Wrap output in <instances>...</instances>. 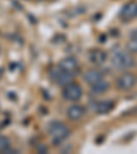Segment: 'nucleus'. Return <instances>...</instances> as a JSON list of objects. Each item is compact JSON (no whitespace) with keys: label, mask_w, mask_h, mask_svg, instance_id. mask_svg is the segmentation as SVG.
I'll list each match as a JSON object with an SVG mask.
<instances>
[{"label":"nucleus","mask_w":137,"mask_h":154,"mask_svg":"<svg viewBox=\"0 0 137 154\" xmlns=\"http://www.w3.org/2000/svg\"><path fill=\"white\" fill-rule=\"evenodd\" d=\"M48 134H49V136L52 138L54 144H59L70 135V129H69V127H67L66 124H63V122L54 121L48 127Z\"/></svg>","instance_id":"1"},{"label":"nucleus","mask_w":137,"mask_h":154,"mask_svg":"<svg viewBox=\"0 0 137 154\" xmlns=\"http://www.w3.org/2000/svg\"><path fill=\"white\" fill-rule=\"evenodd\" d=\"M112 66L118 70H124V69H129V67L134 66V58L132 57L129 52L126 51H117L112 55Z\"/></svg>","instance_id":"2"},{"label":"nucleus","mask_w":137,"mask_h":154,"mask_svg":"<svg viewBox=\"0 0 137 154\" xmlns=\"http://www.w3.org/2000/svg\"><path fill=\"white\" fill-rule=\"evenodd\" d=\"M62 96L66 100H71V102H77L81 99L82 96V88L76 83H69L64 85L63 91H62Z\"/></svg>","instance_id":"3"},{"label":"nucleus","mask_w":137,"mask_h":154,"mask_svg":"<svg viewBox=\"0 0 137 154\" xmlns=\"http://www.w3.org/2000/svg\"><path fill=\"white\" fill-rule=\"evenodd\" d=\"M51 74H52V79L56 81L58 84H62V85H66V84L71 83L74 79V73H70V72H64L62 69H52L51 70Z\"/></svg>","instance_id":"4"},{"label":"nucleus","mask_w":137,"mask_h":154,"mask_svg":"<svg viewBox=\"0 0 137 154\" xmlns=\"http://www.w3.org/2000/svg\"><path fill=\"white\" fill-rule=\"evenodd\" d=\"M134 84H136V76L133 73H129V72L121 74L118 77V80H117V87L119 90H132Z\"/></svg>","instance_id":"5"},{"label":"nucleus","mask_w":137,"mask_h":154,"mask_svg":"<svg viewBox=\"0 0 137 154\" xmlns=\"http://www.w3.org/2000/svg\"><path fill=\"white\" fill-rule=\"evenodd\" d=\"M136 11H137V3L136 2H129V3H126L122 7L119 17H121L124 22H129L130 19H133L136 17Z\"/></svg>","instance_id":"6"},{"label":"nucleus","mask_w":137,"mask_h":154,"mask_svg":"<svg viewBox=\"0 0 137 154\" xmlns=\"http://www.w3.org/2000/svg\"><path fill=\"white\" fill-rule=\"evenodd\" d=\"M85 116V107L80 105H73L67 109V117L71 120V121H80Z\"/></svg>","instance_id":"7"},{"label":"nucleus","mask_w":137,"mask_h":154,"mask_svg":"<svg viewBox=\"0 0 137 154\" xmlns=\"http://www.w3.org/2000/svg\"><path fill=\"white\" fill-rule=\"evenodd\" d=\"M89 61L96 66H102L107 61V52L103 51V50H99V48L92 50L89 54Z\"/></svg>","instance_id":"8"},{"label":"nucleus","mask_w":137,"mask_h":154,"mask_svg":"<svg viewBox=\"0 0 137 154\" xmlns=\"http://www.w3.org/2000/svg\"><path fill=\"white\" fill-rule=\"evenodd\" d=\"M59 69H62V70L64 72H70V73H74V72L78 69V62H77L76 58L73 57H67L64 58V59H62L61 63H59Z\"/></svg>","instance_id":"9"},{"label":"nucleus","mask_w":137,"mask_h":154,"mask_svg":"<svg viewBox=\"0 0 137 154\" xmlns=\"http://www.w3.org/2000/svg\"><path fill=\"white\" fill-rule=\"evenodd\" d=\"M84 80L88 84L93 85V84L99 83L100 80H103V74H102V72L96 70V69H89V70H86L85 74H84Z\"/></svg>","instance_id":"10"},{"label":"nucleus","mask_w":137,"mask_h":154,"mask_svg":"<svg viewBox=\"0 0 137 154\" xmlns=\"http://www.w3.org/2000/svg\"><path fill=\"white\" fill-rule=\"evenodd\" d=\"M112 109H114V102H111V100H102V102H97L95 105V110L99 114H107Z\"/></svg>","instance_id":"11"},{"label":"nucleus","mask_w":137,"mask_h":154,"mask_svg":"<svg viewBox=\"0 0 137 154\" xmlns=\"http://www.w3.org/2000/svg\"><path fill=\"white\" fill-rule=\"evenodd\" d=\"M109 87H110V83L100 80L99 83H96L92 85V91L95 94H102V92H106V91L109 90Z\"/></svg>","instance_id":"12"},{"label":"nucleus","mask_w":137,"mask_h":154,"mask_svg":"<svg viewBox=\"0 0 137 154\" xmlns=\"http://www.w3.org/2000/svg\"><path fill=\"white\" fill-rule=\"evenodd\" d=\"M126 48H128V51L132 52V54H137V37L130 38L128 45H126Z\"/></svg>","instance_id":"13"},{"label":"nucleus","mask_w":137,"mask_h":154,"mask_svg":"<svg viewBox=\"0 0 137 154\" xmlns=\"http://www.w3.org/2000/svg\"><path fill=\"white\" fill-rule=\"evenodd\" d=\"M7 149H10V139L6 136H0V151L4 153Z\"/></svg>","instance_id":"14"},{"label":"nucleus","mask_w":137,"mask_h":154,"mask_svg":"<svg viewBox=\"0 0 137 154\" xmlns=\"http://www.w3.org/2000/svg\"><path fill=\"white\" fill-rule=\"evenodd\" d=\"M38 151H41V153H47V149H45L44 146H41V147L38 149Z\"/></svg>","instance_id":"15"},{"label":"nucleus","mask_w":137,"mask_h":154,"mask_svg":"<svg viewBox=\"0 0 137 154\" xmlns=\"http://www.w3.org/2000/svg\"><path fill=\"white\" fill-rule=\"evenodd\" d=\"M136 17H137V11H136Z\"/></svg>","instance_id":"16"}]
</instances>
